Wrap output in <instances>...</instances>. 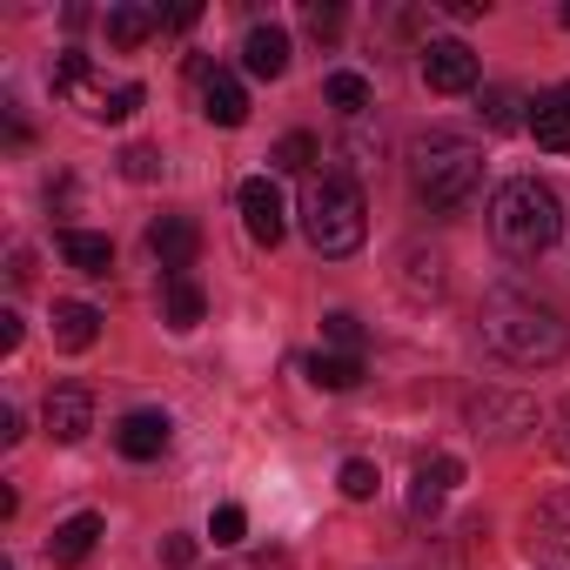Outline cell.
I'll return each mask as SVG.
<instances>
[{
  "label": "cell",
  "instance_id": "17",
  "mask_svg": "<svg viewBox=\"0 0 570 570\" xmlns=\"http://www.w3.org/2000/svg\"><path fill=\"white\" fill-rule=\"evenodd\" d=\"M202 316H208V296H202V282H195V275H168V282H161V323H168L175 336H188Z\"/></svg>",
  "mask_w": 570,
  "mask_h": 570
},
{
  "label": "cell",
  "instance_id": "37",
  "mask_svg": "<svg viewBox=\"0 0 570 570\" xmlns=\"http://www.w3.org/2000/svg\"><path fill=\"white\" fill-rule=\"evenodd\" d=\"M563 28H570V8H563Z\"/></svg>",
  "mask_w": 570,
  "mask_h": 570
},
{
  "label": "cell",
  "instance_id": "18",
  "mask_svg": "<svg viewBox=\"0 0 570 570\" xmlns=\"http://www.w3.org/2000/svg\"><path fill=\"white\" fill-rule=\"evenodd\" d=\"M148 35H161V8H148V0H121V8H108V48L135 55Z\"/></svg>",
  "mask_w": 570,
  "mask_h": 570
},
{
  "label": "cell",
  "instance_id": "19",
  "mask_svg": "<svg viewBox=\"0 0 570 570\" xmlns=\"http://www.w3.org/2000/svg\"><path fill=\"white\" fill-rule=\"evenodd\" d=\"M95 543H101V517H95V510H75L68 523H55L48 557H55V563H88V557H95Z\"/></svg>",
  "mask_w": 570,
  "mask_h": 570
},
{
  "label": "cell",
  "instance_id": "11",
  "mask_svg": "<svg viewBox=\"0 0 570 570\" xmlns=\"http://www.w3.org/2000/svg\"><path fill=\"white\" fill-rule=\"evenodd\" d=\"M41 423H48V436H55V443H81V436L95 430V396H88L81 383H61V390H48Z\"/></svg>",
  "mask_w": 570,
  "mask_h": 570
},
{
  "label": "cell",
  "instance_id": "25",
  "mask_svg": "<svg viewBox=\"0 0 570 570\" xmlns=\"http://www.w3.org/2000/svg\"><path fill=\"white\" fill-rule=\"evenodd\" d=\"M316 155H323V148H316V135H282L268 161H275L282 175H303V181H309V168H316Z\"/></svg>",
  "mask_w": 570,
  "mask_h": 570
},
{
  "label": "cell",
  "instance_id": "5",
  "mask_svg": "<svg viewBox=\"0 0 570 570\" xmlns=\"http://www.w3.org/2000/svg\"><path fill=\"white\" fill-rule=\"evenodd\" d=\"M55 95L68 101V108H81L88 121H128L135 108H141V81H128V75H108L95 55H81V48H68L61 61H55Z\"/></svg>",
  "mask_w": 570,
  "mask_h": 570
},
{
  "label": "cell",
  "instance_id": "36",
  "mask_svg": "<svg viewBox=\"0 0 570 570\" xmlns=\"http://www.w3.org/2000/svg\"><path fill=\"white\" fill-rule=\"evenodd\" d=\"M0 443H21V410H0Z\"/></svg>",
  "mask_w": 570,
  "mask_h": 570
},
{
  "label": "cell",
  "instance_id": "7",
  "mask_svg": "<svg viewBox=\"0 0 570 570\" xmlns=\"http://www.w3.org/2000/svg\"><path fill=\"white\" fill-rule=\"evenodd\" d=\"M530 563L537 570H570V490H557L530 510Z\"/></svg>",
  "mask_w": 570,
  "mask_h": 570
},
{
  "label": "cell",
  "instance_id": "28",
  "mask_svg": "<svg viewBox=\"0 0 570 570\" xmlns=\"http://www.w3.org/2000/svg\"><path fill=\"white\" fill-rule=\"evenodd\" d=\"M323 336L343 350V356H363V323L350 316V309H336V316H323Z\"/></svg>",
  "mask_w": 570,
  "mask_h": 570
},
{
  "label": "cell",
  "instance_id": "10",
  "mask_svg": "<svg viewBox=\"0 0 570 570\" xmlns=\"http://www.w3.org/2000/svg\"><path fill=\"white\" fill-rule=\"evenodd\" d=\"M148 248H155V262H161L168 275H188L195 255H202V228H195L188 215H155V222H148Z\"/></svg>",
  "mask_w": 570,
  "mask_h": 570
},
{
  "label": "cell",
  "instance_id": "27",
  "mask_svg": "<svg viewBox=\"0 0 570 570\" xmlns=\"http://www.w3.org/2000/svg\"><path fill=\"white\" fill-rule=\"evenodd\" d=\"M336 483H343V497H350V503H370V497H376V483H383V476H376V463H370V456H350V463H343V476H336Z\"/></svg>",
  "mask_w": 570,
  "mask_h": 570
},
{
  "label": "cell",
  "instance_id": "34",
  "mask_svg": "<svg viewBox=\"0 0 570 570\" xmlns=\"http://www.w3.org/2000/svg\"><path fill=\"white\" fill-rule=\"evenodd\" d=\"M443 14H456V21H476V14H490V0H443Z\"/></svg>",
  "mask_w": 570,
  "mask_h": 570
},
{
  "label": "cell",
  "instance_id": "30",
  "mask_svg": "<svg viewBox=\"0 0 570 570\" xmlns=\"http://www.w3.org/2000/svg\"><path fill=\"white\" fill-rule=\"evenodd\" d=\"M121 175H128V181H155V175H161V155H155L148 141H135V148H121Z\"/></svg>",
  "mask_w": 570,
  "mask_h": 570
},
{
  "label": "cell",
  "instance_id": "13",
  "mask_svg": "<svg viewBox=\"0 0 570 570\" xmlns=\"http://www.w3.org/2000/svg\"><path fill=\"white\" fill-rule=\"evenodd\" d=\"M195 75H202V115L215 128H242L248 121V88L228 68H195Z\"/></svg>",
  "mask_w": 570,
  "mask_h": 570
},
{
  "label": "cell",
  "instance_id": "4",
  "mask_svg": "<svg viewBox=\"0 0 570 570\" xmlns=\"http://www.w3.org/2000/svg\"><path fill=\"white\" fill-rule=\"evenodd\" d=\"M303 235L316 255H356L370 235V202L350 175H309L303 181Z\"/></svg>",
  "mask_w": 570,
  "mask_h": 570
},
{
  "label": "cell",
  "instance_id": "12",
  "mask_svg": "<svg viewBox=\"0 0 570 570\" xmlns=\"http://www.w3.org/2000/svg\"><path fill=\"white\" fill-rule=\"evenodd\" d=\"M168 436H175L168 410H128V416L115 423V450H121L128 463H155V456L168 450Z\"/></svg>",
  "mask_w": 570,
  "mask_h": 570
},
{
  "label": "cell",
  "instance_id": "22",
  "mask_svg": "<svg viewBox=\"0 0 570 570\" xmlns=\"http://www.w3.org/2000/svg\"><path fill=\"white\" fill-rule=\"evenodd\" d=\"M61 262L81 268V275H108L115 268V242L95 235V228H61Z\"/></svg>",
  "mask_w": 570,
  "mask_h": 570
},
{
  "label": "cell",
  "instance_id": "29",
  "mask_svg": "<svg viewBox=\"0 0 570 570\" xmlns=\"http://www.w3.org/2000/svg\"><path fill=\"white\" fill-rule=\"evenodd\" d=\"M208 537H215V543H242V537H248V510H242V503H222V510L208 517Z\"/></svg>",
  "mask_w": 570,
  "mask_h": 570
},
{
  "label": "cell",
  "instance_id": "15",
  "mask_svg": "<svg viewBox=\"0 0 570 570\" xmlns=\"http://www.w3.org/2000/svg\"><path fill=\"white\" fill-rule=\"evenodd\" d=\"M530 135H537V148H550V155H570V81L530 101Z\"/></svg>",
  "mask_w": 570,
  "mask_h": 570
},
{
  "label": "cell",
  "instance_id": "20",
  "mask_svg": "<svg viewBox=\"0 0 570 570\" xmlns=\"http://www.w3.org/2000/svg\"><path fill=\"white\" fill-rule=\"evenodd\" d=\"M443 268H450V262H443V248H423V242H410V248H403V289H410L416 303L443 296V282H450Z\"/></svg>",
  "mask_w": 570,
  "mask_h": 570
},
{
  "label": "cell",
  "instance_id": "24",
  "mask_svg": "<svg viewBox=\"0 0 570 570\" xmlns=\"http://www.w3.org/2000/svg\"><path fill=\"white\" fill-rule=\"evenodd\" d=\"M517 108H523V101H517L510 88H483V108H476V115H483L490 135H510V128H530V115H517Z\"/></svg>",
  "mask_w": 570,
  "mask_h": 570
},
{
  "label": "cell",
  "instance_id": "9",
  "mask_svg": "<svg viewBox=\"0 0 570 570\" xmlns=\"http://www.w3.org/2000/svg\"><path fill=\"white\" fill-rule=\"evenodd\" d=\"M476 75H483V68H476V55H470L463 41H430V48H423V81H430L436 95H470Z\"/></svg>",
  "mask_w": 570,
  "mask_h": 570
},
{
  "label": "cell",
  "instance_id": "32",
  "mask_svg": "<svg viewBox=\"0 0 570 570\" xmlns=\"http://www.w3.org/2000/svg\"><path fill=\"white\" fill-rule=\"evenodd\" d=\"M161 563H168V570H188V563H195V537H168V543H161Z\"/></svg>",
  "mask_w": 570,
  "mask_h": 570
},
{
  "label": "cell",
  "instance_id": "26",
  "mask_svg": "<svg viewBox=\"0 0 570 570\" xmlns=\"http://www.w3.org/2000/svg\"><path fill=\"white\" fill-rule=\"evenodd\" d=\"M323 95H330V108H343L350 121L370 108V81H363V75H350V68H343V75H330V81H323Z\"/></svg>",
  "mask_w": 570,
  "mask_h": 570
},
{
  "label": "cell",
  "instance_id": "2",
  "mask_svg": "<svg viewBox=\"0 0 570 570\" xmlns=\"http://www.w3.org/2000/svg\"><path fill=\"white\" fill-rule=\"evenodd\" d=\"M563 235V202L550 181L537 175H510L497 195H490V242L517 262H537L543 248H557Z\"/></svg>",
  "mask_w": 570,
  "mask_h": 570
},
{
  "label": "cell",
  "instance_id": "23",
  "mask_svg": "<svg viewBox=\"0 0 570 570\" xmlns=\"http://www.w3.org/2000/svg\"><path fill=\"white\" fill-rule=\"evenodd\" d=\"M303 370H309V383H316V390H356V383H363V356H343V350H336V356H323V350H316Z\"/></svg>",
  "mask_w": 570,
  "mask_h": 570
},
{
  "label": "cell",
  "instance_id": "3",
  "mask_svg": "<svg viewBox=\"0 0 570 570\" xmlns=\"http://www.w3.org/2000/svg\"><path fill=\"white\" fill-rule=\"evenodd\" d=\"M483 181V148L456 128H430L410 141V188L430 202V208H463Z\"/></svg>",
  "mask_w": 570,
  "mask_h": 570
},
{
  "label": "cell",
  "instance_id": "14",
  "mask_svg": "<svg viewBox=\"0 0 570 570\" xmlns=\"http://www.w3.org/2000/svg\"><path fill=\"white\" fill-rule=\"evenodd\" d=\"M456 483H463V463L456 456H423L416 463V483H410V517H436Z\"/></svg>",
  "mask_w": 570,
  "mask_h": 570
},
{
  "label": "cell",
  "instance_id": "8",
  "mask_svg": "<svg viewBox=\"0 0 570 570\" xmlns=\"http://www.w3.org/2000/svg\"><path fill=\"white\" fill-rule=\"evenodd\" d=\"M242 228H248V242L255 248H275L282 242V228H289V208H282V188H275V175H255V181H242Z\"/></svg>",
  "mask_w": 570,
  "mask_h": 570
},
{
  "label": "cell",
  "instance_id": "21",
  "mask_svg": "<svg viewBox=\"0 0 570 570\" xmlns=\"http://www.w3.org/2000/svg\"><path fill=\"white\" fill-rule=\"evenodd\" d=\"M95 336H101V309L95 303H55V350L81 356V350H95Z\"/></svg>",
  "mask_w": 570,
  "mask_h": 570
},
{
  "label": "cell",
  "instance_id": "33",
  "mask_svg": "<svg viewBox=\"0 0 570 570\" xmlns=\"http://www.w3.org/2000/svg\"><path fill=\"white\" fill-rule=\"evenodd\" d=\"M550 450H557V456L570 463V396L557 403V430H550Z\"/></svg>",
  "mask_w": 570,
  "mask_h": 570
},
{
  "label": "cell",
  "instance_id": "1",
  "mask_svg": "<svg viewBox=\"0 0 570 570\" xmlns=\"http://www.w3.org/2000/svg\"><path fill=\"white\" fill-rule=\"evenodd\" d=\"M483 343L503 363H517V370H550V363L570 356V323L543 296L510 289V282H503V289L483 296Z\"/></svg>",
  "mask_w": 570,
  "mask_h": 570
},
{
  "label": "cell",
  "instance_id": "16",
  "mask_svg": "<svg viewBox=\"0 0 570 570\" xmlns=\"http://www.w3.org/2000/svg\"><path fill=\"white\" fill-rule=\"evenodd\" d=\"M242 68H248L255 81H282V75H289V35H282L275 21H268V28H248V41H242Z\"/></svg>",
  "mask_w": 570,
  "mask_h": 570
},
{
  "label": "cell",
  "instance_id": "35",
  "mask_svg": "<svg viewBox=\"0 0 570 570\" xmlns=\"http://www.w3.org/2000/svg\"><path fill=\"white\" fill-rule=\"evenodd\" d=\"M0 350H21V316H14V309L0 316Z\"/></svg>",
  "mask_w": 570,
  "mask_h": 570
},
{
  "label": "cell",
  "instance_id": "31",
  "mask_svg": "<svg viewBox=\"0 0 570 570\" xmlns=\"http://www.w3.org/2000/svg\"><path fill=\"white\" fill-rule=\"evenodd\" d=\"M303 28H309L316 41H336V35H343V8H303Z\"/></svg>",
  "mask_w": 570,
  "mask_h": 570
},
{
  "label": "cell",
  "instance_id": "6",
  "mask_svg": "<svg viewBox=\"0 0 570 570\" xmlns=\"http://www.w3.org/2000/svg\"><path fill=\"white\" fill-rule=\"evenodd\" d=\"M463 416H470V430H476V436H497V443H510V436L537 430V403H530V396H517V390H483V396H470V403H463Z\"/></svg>",
  "mask_w": 570,
  "mask_h": 570
}]
</instances>
